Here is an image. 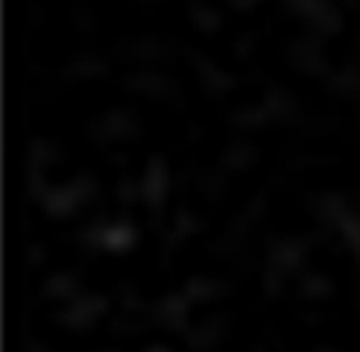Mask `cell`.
<instances>
[{
  "mask_svg": "<svg viewBox=\"0 0 360 352\" xmlns=\"http://www.w3.org/2000/svg\"><path fill=\"white\" fill-rule=\"evenodd\" d=\"M93 193V184L86 180H76L74 184H68L63 188H48L41 195V206L46 208L48 214L60 218V216H70L74 210H78L89 195Z\"/></svg>",
  "mask_w": 360,
  "mask_h": 352,
  "instance_id": "1",
  "label": "cell"
},
{
  "mask_svg": "<svg viewBox=\"0 0 360 352\" xmlns=\"http://www.w3.org/2000/svg\"><path fill=\"white\" fill-rule=\"evenodd\" d=\"M84 240L108 251L121 253L136 242V230L127 222H117L112 227H93L84 234Z\"/></svg>",
  "mask_w": 360,
  "mask_h": 352,
  "instance_id": "2",
  "label": "cell"
},
{
  "mask_svg": "<svg viewBox=\"0 0 360 352\" xmlns=\"http://www.w3.org/2000/svg\"><path fill=\"white\" fill-rule=\"evenodd\" d=\"M167 193H169V171H167V165L155 158L151 160V165L141 182V199L147 206L158 208L165 203Z\"/></svg>",
  "mask_w": 360,
  "mask_h": 352,
  "instance_id": "3",
  "label": "cell"
},
{
  "mask_svg": "<svg viewBox=\"0 0 360 352\" xmlns=\"http://www.w3.org/2000/svg\"><path fill=\"white\" fill-rule=\"evenodd\" d=\"M104 311H106L104 298H100V296H84V298L74 301L68 309H65L60 320H63V325H68L72 329H86Z\"/></svg>",
  "mask_w": 360,
  "mask_h": 352,
  "instance_id": "4",
  "label": "cell"
},
{
  "mask_svg": "<svg viewBox=\"0 0 360 352\" xmlns=\"http://www.w3.org/2000/svg\"><path fill=\"white\" fill-rule=\"evenodd\" d=\"M188 305L190 301L184 296H171L167 301H162L155 309V320H160V325H165L171 331H181L186 325L188 315Z\"/></svg>",
  "mask_w": 360,
  "mask_h": 352,
  "instance_id": "5",
  "label": "cell"
},
{
  "mask_svg": "<svg viewBox=\"0 0 360 352\" xmlns=\"http://www.w3.org/2000/svg\"><path fill=\"white\" fill-rule=\"evenodd\" d=\"M345 238V242L349 244V249L360 258V216H354L352 212H347L337 225Z\"/></svg>",
  "mask_w": 360,
  "mask_h": 352,
  "instance_id": "6",
  "label": "cell"
},
{
  "mask_svg": "<svg viewBox=\"0 0 360 352\" xmlns=\"http://www.w3.org/2000/svg\"><path fill=\"white\" fill-rule=\"evenodd\" d=\"M76 292V281L70 275H56L46 283V294L52 298H70Z\"/></svg>",
  "mask_w": 360,
  "mask_h": 352,
  "instance_id": "7",
  "label": "cell"
},
{
  "mask_svg": "<svg viewBox=\"0 0 360 352\" xmlns=\"http://www.w3.org/2000/svg\"><path fill=\"white\" fill-rule=\"evenodd\" d=\"M129 130H132V121L123 115H110L104 123H102V132L106 137H125Z\"/></svg>",
  "mask_w": 360,
  "mask_h": 352,
  "instance_id": "8",
  "label": "cell"
},
{
  "mask_svg": "<svg viewBox=\"0 0 360 352\" xmlns=\"http://www.w3.org/2000/svg\"><path fill=\"white\" fill-rule=\"evenodd\" d=\"M186 298L188 301H205V298H210V296H214L216 294V285L214 283H207V281H192V283H188V287H186Z\"/></svg>",
  "mask_w": 360,
  "mask_h": 352,
  "instance_id": "9",
  "label": "cell"
},
{
  "mask_svg": "<svg viewBox=\"0 0 360 352\" xmlns=\"http://www.w3.org/2000/svg\"><path fill=\"white\" fill-rule=\"evenodd\" d=\"M192 18H194V22L199 24L203 30H214L220 24V18L216 15V11H212L207 7H196L194 13H192Z\"/></svg>",
  "mask_w": 360,
  "mask_h": 352,
  "instance_id": "10",
  "label": "cell"
},
{
  "mask_svg": "<svg viewBox=\"0 0 360 352\" xmlns=\"http://www.w3.org/2000/svg\"><path fill=\"white\" fill-rule=\"evenodd\" d=\"M328 292H330V285H328V281L321 279V277H311V279L304 283V294H307V296L317 298V296H326Z\"/></svg>",
  "mask_w": 360,
  "mask_h": 352,
  "instance_id": "11",
  "label": "cell"
},
{
  "mask_svg": "<svg viewBox=\"0 0 360 352\" xmlns=\"http://www.w3.org/2000/svg\"><path fill=\"white\" fill-rule=\"evenodd\" d=\"M250 160V151L246 147H236L231 153H229V165L231 167H246Z\"/></svg>",
  "mask_w": 360,
  "mask_h": 352,
  "instance_id": "12",
  "label": "cell"
}]
</instances>
